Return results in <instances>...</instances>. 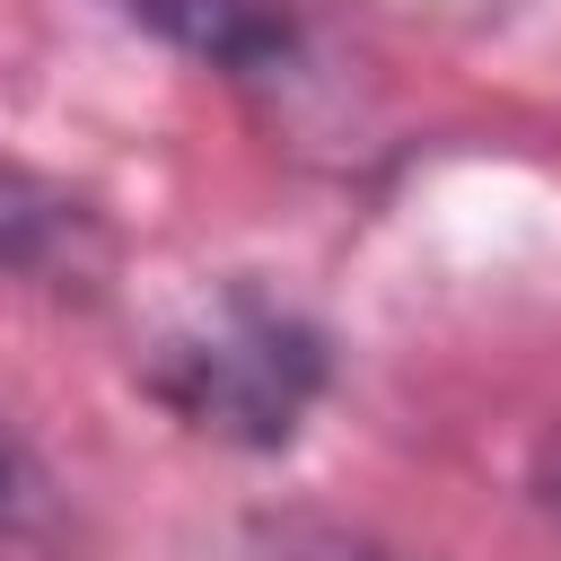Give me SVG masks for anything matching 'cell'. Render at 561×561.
<instances>
[{"label":"cell","instance_id":"cell-6","mask_svg":"<svg viewBox=\"0 0 561 561\" xmlns=\"http://www.w3.org/2000/svg\"><path fill=\"white\" fill-rule=\"evenodd\" d=\"M535 491H543V508H552V517H561V438H552V447H543V473H535Z\"/></svg>","mask_w":561,"mask_h":561},{"label":"cell","instance_id":"cell-3","mask_svg":"<svg viewBox=\"0 0 561 561\" xmlns=\"http://www.w3.org/2000/svg\"><path fill=\"white\" fill-rule=\"evenodd\" d=\"M114 18L149 26L158 44H175L184 61L219 70V79H289L307 61V9L298 0H105Z\"/></svg>","mask_w":561,"mask_h":561},{"label":"cell","instance_id":"cell-1","mask_svg":"<svg viewBox=\"0 0 561 561\" xmlns=\"http://www.w3.org/2000/svg\"><path fill=\"white\" fill-rule=\"evenodd\" d=\"M140 386L184 430H202L219 447L272 456L324 403V386H333V333L307 307H289V298L254 289V280H228V289H210L193 316H175L149 342Z\"/></svg>","mask_w":561,"mask_h":561},{"label":"cell","instance_id":"cell-4","mask_svg":"<svg viewBox=\"0 0 561 561\" xmlns=\"http://www.w3.org/2000/svg\"><path fill=\"white\" fill-rule=\"evenodd\" d=\"M219 561H403V552L377 543L368 526H342L316 508H272V517H245Z\"/></svg>","mask_w":561,"mask_h":561},{"label":"cell","instance_id":"cell-5","mask_svg":"<svg viewBox=\"0 0 561 561\" xmlns=\"http://www.w3.org/2000/svg\"><path fill=\"white\" fill-rule=\"evenodd\" d=\"M61 482L35 456V438L0 412V543H61Z\"/></svg>","mask_w":561,"mask_h":561},{"label":"cell","instance_id":"cell-2","mask_svg":"<svg viewBox=\"0 0 561 561\" xmlns=\"http://www.w3.org/2000/svg\"><path fill=\"white\" fill-rule=\"evenodd\" d=\"M105 263H114L105 210L79 184L0 158V280L53 289V298H88L105 280Z\"/></svg>","mask_w":561,"mask_h":561}]
</instances>
